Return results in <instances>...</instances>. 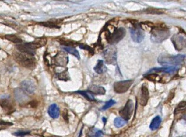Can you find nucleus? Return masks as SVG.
Returning <instances> with one entry per match:
<instances>
[{
  "instance_id": "nucleus-1",
  "label": "nucleus",
  "mask_w": 186,
  "mask_h": 137,
  "mask_svg": "<svg viewBox=\"0 0 186 137\" xmlns=\"http://www.w3.org/2000/svg\"><path fill=\"white\" fill-rule=\"evenodd\" d=\"M13 57L17 63L27 69H34L36 66V60L32 55L14 52L13 53Z\"/></svg>"
},
{
  "instance_id": "nucleus-2",
  "label": "nucleus",
  "mask_w": 186,
  "mask_h": 137,
  "mask_svg": "<svg viewBox=\"0 0 186 137\" xmlns=\"http://www.w3.org/2000/svg\"><path fill=\"white\" fill-rule=\"evenodd\" d=\"M186 59L185 55L178 54L172 56L169 54H161L158 58V62L163 66H178L182 64L184 62Z\"/></svg>"
},
{
  "instance_id": "nucleus-3",
  "label": "nucleus",
  "mask_w": 186,
  "mask_h": 137,
  "mask_svg": "<svg viewBox=\"0 0 186 137\" xmlns=\"http://www.w3.org/2000/svg\"><path fill=\"white\" fill-rule=\"evenodd\" d=\"M170 34V31L166 27L153 26L151 33V40L153 42L160 43L168 39Z\"/></svg>"
},
{
  "instance_id": "nucleus-4",
  "label": "nucleus",
  "mask_w": 186,
  "mask_h": 137,
  "mask_svg": "<svg viewBox=\"0 0 186 137\" xmlns=\"http://www.w3.org/2000/svg\"><path fill=\"white\" fill-rule=\"evenodd\" d=\"M126 33V30L123 27H121L116 29L112 33H110L109 32L106 37L110 44L114 45L121 41L125 37Z\"/></svg>"
},
{
  "instance_id": "nucleus-5",
  "label": "nucleus",
  "mask_w": 186,
  "mask_h": 137,
  "mask_svg": "<svg viewBox=\"0 0 186 137\" xmlns=\"http://www.w3.org/2000/svg\"><path fill=\"white\" fill-rule=\"evenodd\" d=\"M103 57L106 62L109 64H116L117 63V50L113 46H110L104 50Z\"/></svg>"
},
{
  "instance_id": "nucleus-6",
  "label": "nucleus",
  "mask_w": 186,
  "mask_h": 137,
  "mask_svg": "<svg viewBox=\"0 0 186 137\" xmlns=\"http://www.w3.org/2000/svg\"><path fill=\"white\" fill-rule=\"evenodd\" d=\"M133 27L131 29L132 39L136 43L142 42L145 38V32L142 28L138 24H133Z\"/></svg>"
},
{
  "instance_id": "nucleus-7",
  "label": "nucleus",
  "mask_w": 186,
  "mask_h": 137,
  "mask_svg": "<svg viewBox=\"0 0 186 137\" xmlns=\"http://www.w3.org/2000/svg\"><path fill=\"white\" fill-rule=\"evenodd\" d=\"M133 109L134 105L133 101L131 99H129L127 101L125 106L123 107V108L119 111V114L121 118L126 121H129L131 118L133 112Z\"/></svg>"
},
{
  "instance_id": "nucleus-8",
  "label": "nucleus",
  "mask_w": 186,
  "mask_h": 137,
  "mask_svg": "<svg viewBox=\"0 0 186 137\" xmlns=\"http://www.w3.org/2000/svg\"><path fill=\"white\" fill-rule=\"evenodd\" d=\"M133 84L132 80L119 81L114 83L113 89L115 92L118 94H123L127 92Z\"/></svg>"
},
{
  "instance_id": "nucleus-9",
  "label": "nucleus",
  "mask_w": 186,
  "mask_h": 137,
  "mask_svg": "<svg viewBox=\"0 0 186 137\" xmlns=\"http://www.w3.org/2000/svg\"><path fill=\"white\" fill-rule=\"evenodd\" d=\"M171 42L177 50L180 51L186 47V39L180 34H174L173 36Z\"/></svg>"
},
{
  "instance_id": "nucleus-10",
  "label": "nucleus",
  "mask_w": 186,
  "mask_h": 137,
  "mask_svg": "<svg viewBox=\"0 0 186 137\" xmlns=\"http://www.w3.org/2000/svg\"><path fill=\"white\" fill-rule=\"evenodd\" d=\"M54 64L61 67H64L68 63V56L64 52H60L53 58Z\"/></svg>"
},
{
  "instance_id": "nucleus-11",
  "label": "nucleus",
  "mask_w": 186,
  "mask_h": 137,
  "mask_svg": "<svg viewBox=\"0 0 186 137\" xmlns=\"http://www.w3.org/2000/svg\"><path fill=\"white\" fill-rule=\"evenodd\" d=\"M21 89L26 94H32L36 90V86L32 80L26 79L21 83Z\"/></svg>"
},
{
  "instance_id": "nucleus-12",
  "label": "nucleus",
  "mask_w": 186,
  "mask_h": 137,
  "mask_svg": "<svg viewBox=\"0 0 186 137\" xmlns=\"http://www.w3.org/2000/svg\"><path fill=\"white\" fill-rule=\"evenodd\" d=\"M178 70V68L177 67H162V68H153L151 69L148 73L146 74H155L158 72H164L166 74H172L177 72Z\"/></svg>"
},
{
  "instance_id": "nucleus-13",
  "label": "nucleus",
  "mask_w": 186,
  "mask_h": 137,
  "mask_svg": "<svg viewBox=\"0 0 186 137\" xmlns=\"http://www.w3.org/2000/svg\"><path fill=\"white\" fill-rule=\"evenodd\" d=\"M47 43V40L44 37H41V38H38L36 40H34L33 42L26 43V44L31 49L33 50L40 48L43 46H44Z\"/></svg>"
},
{
  "instance_id": "nucleus-14",
  "label": "nucleus",
  "mask_w": 186,
  "mask_h": 137,
  "mask_svg": "<svg viewBox=\"0 0 186 137\" xmlns=\"http://www.w3.org/2000/svg\"><path fill=\"white\" fill-rule=\"evenodd\" d=\"M149 91L146 86L143 85L141 87V94L140 95V100L139 102L142 106H145L149 100Z\"/></svg>"
},
{
  "instance_id": "nucleus-15",
  "label": "nucleus",
  "mask_w": 186,
  "mask_h": 137,
  "mask_svg": "<svg viewBox=\"0 0 186 137\" xmlns=\"http://www.w3.org/2000/svg\"><path fill=\"white\" fill-rule=\"evenodd\" d=\"M0 105L5 111L7 112H11L14 111L13 104L9 98L2 99L0 101Z\"/></svg>"
},
{
  "instance_id": "nucleus-16",
  "label": "nucleus",
  "mask_w": 186,
  "mask_h": 137,
  "mask_svg": "<svg viewBox=\"0 0 186 137\" xmlns=\"http://www.w3.org/2000/svg\"><path fill=\"white\" fill-rule=\"evenodd\" d=\"M14 95L16 100L20 103L24 102L28 99V96L27 95V94L25 93L22 89L20 88L16 89L14 91Z\"/></svg>"
},
{
  "instance_id": "nucleus-17",
  "label": "nucleus",
  "mask_w": 186,
  "mask_h": 137,
  "mask_svg": "<svg viewBox=\"0 0 186 137\" xmlns=\"http://www.w3.org/2000/svg\"><path fill=\"white\" fill-rule=\"evenodd\" d=\"M16 48L17 50L21 53H26L30 55L33 56L36 54V50H33L29 47L26 43L24 44H20L16 46Z\"/></svg>"
},
{
  "instance_id": "nucleus-18",
  "label": "nucleus",
  "mask_w": 186,
  "mask_h": 137,
  "mask_svg": "<svg viewBox=\"0 0 186 137\" xmlns=\"http://www.w3.org/2000/svg\"><path fill=\"white\" fill-rule=\"evenodd\" d=\"M88 91L95 95H103L106 94V89L103 87L97 85L90 86L88 89Z\"/></svg>"
},
{
  "instance_id": "nucleus-19",
  "label": "nucleus",
  "mask_w": 186,
  "mask_h": 137,
  "mask_svg": "<svg viewBox=\"0 0 186 137\" xmlns=\"http://www.w3.org/2000/svg\"><path fill=\"white\" fill-rule=\"evenodd\" d=\"M48 114L53 119H56L59 118L60 115V111L58 106L56 104H52L49 107Z\"/></svg>"
},
{
  "instance_id": "nucleus-20",
  "label": "nucleus",
  "mask_w": 186,
  "mask_h": 137,
  "mask_svg": "<svg viewBox=\"0 0 186 137\" xmlns=\"http://www.w3.org/2000/svg\"><path fill=\"white\" fill-rule=\"evenodd\" d=\"M94 71L98 74H104L107 71V67L104 64V62L102 60H99L96 64V66L94 67Z\"/></svg>"
},
{
  "instance_id": "nucleus-21",
  "label": "nucleus",
  "mask_w": 186,
  "mask_h": 137,
  "mask_svg": "<svg viewBox=\"0 0 186 137\" xmlns=\"http://www.w3.org/2000/svg\"><path fill=\"white\" fill-rule=\"evenodd\" d=\"M161 123V118L160 116H155L153 119L152 120L149 128L152 131L156 130Z\"/></svg>"
},
{
  "instance_id": "nucleus-22",
  "label": "nucleus",
  "mask_w": 186,
  "mask_h": 137,
  "mask_svg": "<svg viewBox=\"0 0 186 137\" xmlns=\"http://www.w3.org/2000/svg\"><path fill=\"white\" fill-rule=\"evenodd\" d=\"M5 38L7 40L16 44H20L23 42L22 39L20 37L14 34H7L5 36Z\"/></svg>"
},
{
  "instance_id": "nucleus-23",
  "label": "nucleus",
  "mask_w": 186,
  "mask_h": 137,
  "mask_svg": "<svg viewBox=\"0 0 186 137\" xmlns=\"http://www.w3.org/2000/svg\"><path fill=\"white\" fill-rule=\"evenodd\" d=\"M144 77L148 80L153 82H158L161 80V77L156 74H146L144 75Z\"/></svg>"
},
{
  "instance_id": "nucleus-24",
  "label": "nucleus",
  "mask_w": 186,
  "mask_h": 137,
  "mask_svg": "<svg viewBox=\"0 0 186 137\" xmlns=\"http://www.w3.org/2000/svg\"><path fill=\"white\" fill-rule=\"evenodd\" d=\"M88 135L89 137H103V133L100 130L95 128H92L89 131Z\"/></svg>"
},
{
  "instance_id": "nucleus-25",
  "label": "nucleus",
  "mask_w": 186,
  "mask_h": 137,
  "mask_svg": "<svg viewBox=\"0 0 186 137\" xmlns=\"http://www.w3.org/2000/svg\"><path fill=\"white\" fill-rule=\"evenodd\" d=\"M77 93L80 94V95H82L86 99H87L88 101L93 102V101H96V99L94 97L93 95L89 91H77Z\"/></svg>"
},
{
  "instance_id": "nucleus-26",
  "label": "nucleus",
  "mask_w": 186,
  "mask_h": 137,
  "mask_svg": "<svg viewBox=\"0 0 186 137\" xmlns=\"http://www.w3.org/2000/svg\"><path fill=\"white\" fill-rule=\"evenodd\" d=\"M127 122L128 121H125L121 117H118L114 120V125L116 128H121L125 126L127 124Z\"/></svg>"
},
{
  "instance_id": "nucleus-27",
  "label": "nucleus",
  "mask_w": 186,
  "mask_h": 137,
  "mask_svg": "<svg viewBox=\"0 0 186 137\" xmlns=\"http://www.w3.org/2000/svg\"><path fill=\"white\" fill-rule=\"evenodd\" d=\"M64 49L65 50V51H66V52L74 55V56H75L76 57H77L78 59H80L79 53L78 51L77 50V49H75L73 47H64Z\"/></svg>"
},
{
  "instance_id": "nucleus-28",
  "label": "nucleus",
  "mask_w": 186,
  "mask_h": 137,
  "mask_svg": "<svg viewBox=\"0 0 186 137\" xmlns=\"http://www.w3.org/2000/svg\"><path fill=\"white\" fill-rule=\"evenodd\" d=\"M40 25H42V26H44L46 27L49 28H54V29H58L59 27H58V24L55 22V21H45V22H42L39 23Z\"/></svg>"
},
{
  "instance_id": "nucleus-29",
  "label": "nucleus",
  "mask_w": 186,
  "mask_h": 137,
  "mask_svg": "<svg viewBox=\"0 0 186 137\" xmlns=\"http://www.w3.org/2000/svg\"><path fill=\"white\" fill-rule=\"evenodd\" d=\"M56 76H57V78L58 79L61 80L67 81L69 79V74H68L67 70H66L61 72V73L56 74Z\"/></svg>"
},
{
  "instance_id": "nucleus-30",
  "label": "nucleus",
  "mask_w": 186,
  "mask_h": 137,
  "mask_svg": "<svg viewBox=\"0 0 186 137\" xmlns=\"http://www.w3.org/2000/svg\"><path fill=\"white\" fill-rule=\"evenodd\" d=\"M13 125L12 123L10 122L4 121L3 120H0V131L2 129H5L9 127H11Z\"/></svg>"
},
{
  "instance_id": "nucleus-31",
  "label": "nucleus",
  "mask_w": 186,
  "mask_h": 137,
  "mask_svg": "<svg viewBox=\"0 0 186 137\" xmlns=\"http://www.w3.org/2000/svg\"><path fill=\"white\" fill-rule=\"evenodd\" d=\"M30 131H19L14 133H13V135L16 137H24L25 135L30 134Z\"/></svg>"
},
{
  "instance_id": "nucleus-32",
  "label": "nucleus",
  "mask_w": 186,
  "mask_h": 137,
  "mask_svg": "<svg viewBox=\"0 0 186 137\" xmlns=\"http://www.w3.org/2000/svg\"><path fill=\"white\" fill-rule=\"evenodd\" d=\"M79 48L82 49H84L85 50H87L89 52V53H91V54H93L94 53V50L93 49L90 47L89 46H88L87 44H79Z\"/></svg>"
},
{
  "instance_id": "nucleus-33",
  "label": "nucleus",
  "mask_w": 186,
  "mask_h": 137,
  "mask_svg": "<svg viewBox=\"0 0 186 137\" xmlns=\"http://www.w3.org/2000/svg\"><path fill=\"white\" fill-rule=\"evenodd\" d=\"M116 104V102L112 99L110 100L109 101H107L106 104L103 106L102 108V110H106L107 109H109L111 106L114 105Z\"/></svg>"
},
{
  "instance_id": "nucleus-34",
  "label": "nucleus",
  "mask_w": 186,
  "mask_h": 137,
  "mask_svg": "<svg viewBox=\"0 0 186 137\" xmlns=\"http://www.w3.org/2000/svg\"><path fill=\"white\" fill-rule=\"evenodd\" d=\"M146 12L148 13H152V14H162L163 12L159 10H156V9H149L146 10Z\"/></svg>"
},
{
  "instance_id": "nucleus-35",
  "label": "nucleus",
  "mask_w": 186,
  "mask_h": 137,
  "mask_svg": "<svg viewBox=\"0 0 186 137\" xmlns=\"http://www.w3.org/2000/svg\"><path fill=\"white\" fill-rule=\"evenodd\" d=\"M62 116L64 117V119L65 120L66 122H68V112H67V111L65 110L63 112V114H62Z\"/></svg>"
},
{
  "instance_id": "nucleus-36",
  "label": "nucleus",
  "mask_w": 186,
  "mask_h": 137,
  "mask_svg": "<svg viewBox=\"0 0 186 137\" xmlns=\"http://www.w3.org/2000/svg\"><path fill=\"white\" fill-rule=\"evenodd\" d=\"M106 118H103V122H104V125L106 124Z\"/></svg>"
}]
</instances>
